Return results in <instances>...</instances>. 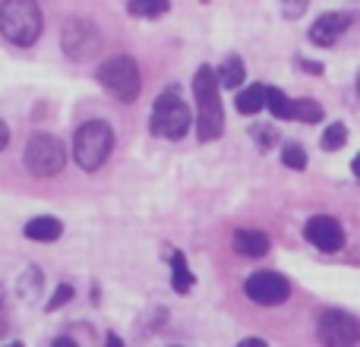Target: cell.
Returning a JSON list of instances; mask_svg holds the SVG:
<instances>
[{
    "label": "cell",
    "mask_w": 360,
    "mask_h": 347,
    "mask_svg": "<svg viewBox=\"0 0 360 347\" xmlns=\"http://www.w3.org/2000/svg\"><path fill=\"white\" fill-rule=\"evenodd\" d=\"M281 164L291 171H304L307 168V149L300 143H285L281 145Z\"/></svg>",
    "instance_id": "7402d4cb"
},
{
    "label": "cell",
    "mask_w": 360,
    "mask_h": 347,
    "mask_svg": "<svg viewBox=\"0 0 360 347\" xmlns=\"http://www.w3.org/2000/svg\"><path fill=\"white\" fill-rule=\"evenodd\" d=\"M0 297H4V294H0Z\"/></svg>",
    "instance_id": "836d02e7"
},
{
    "label": "cell",
    "mask_w": 360,
    "mask_h": 347,
    "mask_svg": "<svg viewBox=\"0 0 360 347\" xmlns=\"http://www.w3.org/2000/svg\"><path fill=\"white\" fill-rule=\"evenodd\" d=\"M67 164V149L57 136L51 133H32L29 145H25V168L35 177H54Z\"/></svg>",
    "instance_id": "8992f818"
},
{
    "label": "cell",
    "mask_w": 360,
    "mask_h": 347,
    "mask_svg": "<svg viewBox=\"0 0 360 347\" xmlns=\"http://www.w3.org/2000/svg\"><path fill=\"white\" fill-rule=\"evenodd\" d=\"M250 136H253V143L259 152L275 149V143H278V130H275L272 124H253L250 126Z\"/></svg>",
    "instance_id": "44dd1931"
},
{
    "label": "cell",
    "mask_w": 360,
    "mask_h": 347,
    "mask_svg": "<svg viewBox=\"0 0 360 347\" xmlns=\"http://www.w3.org/2000/svg\"><path fill=\"white\" fill-rule=\"evenodd\" d=\"M67 300H73V284H67V281H63V284H57L54 297L48 300V310H60Z\"/></svg>",
    "instance_id": "cb8c5ba5"
},
{
    "label": "cell",
    "mask_w": 360,
    "mask_h": 347,
    "mask_svg": "<svg viewBox=\"0 0 360 347\" xmlns=\"http://www.w3.org/2000/svg\"><path fill=\"white\" fill-rule=\"evenodd\" d=\"M237 347H269V344L262 341V338H243V341L237 344Z\"/></svg>",
    "instance_id": "4316f807"
},
{
    "label": "cell",
    "mask_w": 360,
    "mask_h": 347,
    "mask_svg": "<svg viewBox=\"0 0 360 347\" xmlns=\"http://www.w3.org/2000/svg\"><path fill=\"white\" fill-rule=\"evenodd\" d=\"M310 6V0H281V16L285 19H300Z\"/></svg>",
    "instance_id": "603a6c76"
},
{
    "label": "cell",
    "mask_w": 360,
    "mask_h": 347,
    "mask_svg": "<svg viewBox=\"0 0 360 347\" xmlns=\"http://www.w3.org/2000/svg\"><path fill=\"white\" fill-rule=\"evenodd\" d=\"M326 117V107L319 105V101L313 98H294V111H291V120H297V124H319V120Z\"/></svg>",
    "instance_id": "ac0fdd59"
},
{
    "label": "cell",
    "mask_w": 360,
    "mask_h": 347,
    "mask_svg": "<svg viewBox=\"0 0 360 347\" xmlns=\"http://www.w3.org/2000/svg\"><path fill=\"white\" fill-rule=\"evenodd\" d=\"M22 234L29 237L32 243H54V240H60L63 224L57 221V218H51V215H38V218H32V221L25 224Z\"/></svg>",
    "instance_id": "4fadbf2b"
},
{
    "label": "cell",
    "mask_w": 360,
    "mask_h": 347,
    "mask_svg": "<svg viewBox=\"0 0 360 347\" xmlns=\"http://www.w3.org/2000/svg\"><path fill=\"white\" fill-rule=\"evenodd\" d=\"M266 101H269V86L253 82V86H247V89H240V92H237L234 107L243 114V117H253V114L266 111Z\"/></svg>",
    "instance_id": "5bb4252c"
},
{
    "label": "cell",
    "mask_w": 360,
    "mask_h": 347,
    "mask_svg": "<svg viewBox=\"0 0 360 347\" xmlns=\"http://www.w3.org/2000/svg\"><path fill=\"white\" fill-rule=\"evenodd\" d=\"M171 10V0H127V13L133 19H162Z\"/></svg>",
    "instance_id": "e0dca14e"
},
{
    "label": "cell",
    "mask_w": 360,
    "mask_h": 347,
    "mask_svg": "<svg viewBox=\"0 0 360 347\" xmlns=\"http://www.w3.org/2000/svg\"><path fill=\"white\" fill-rule=\"evenodd\" d=\"M41 6L35 0H4L0 4V35L16 48H32L41 38Z\"/></svg>",
    "instance_id": "7a4b0ae2"
},
{
    "label": "cell",
    "mask_w": 360,
    "mask_h": 347,
    "mask_svg": "<svg viewBox=\"0 0 360 347\" xmlns=\"http://www.w3.org/2000/svg\"><path fill=\"white\" fill-rule=\"evenodd\" d=\"M168 262H171V287H174L177 294H190L193 284H196V275H193L190 266H186V256L180 253V249H174Z\"/></svg>",
    "instance_id": "9a60e30c"
},
{
    "label": "cell",
    "mask_w": 360,
    "mask_h": 347,
    "mask_svg": "<svg viewBox=\"0 0 360 347\" xmlns=\"http://www.w3.org/2000/svg\"><path fill=\"white\" fill-rule=\"evenodd\" d=\"M304 237L319 249V253H338L345 247V228L332 215H313L304 224Z\"/></svg>",
    "instance_id": "8fae6325"
},
{
    "label": "cell",
    "mask_w": 360,
    "mask_h": 347,
    "mask_svg": "<svg viewBox=\"0 0 360 347\" xmlns=\"http://www.w3.org/2000/svg\"><path fill=\"white\" fill-rule=\"evenodd\" d=\"M199 4H209V0H199Z\"/></svg>",
    "instance_id": "d6a6232c"
},
{
    "label": "cell",
    "mask_w": 360,
    "mask_h": 347,
    "mask_svg": "<svg viewBox=\"0 0 360 347\" xmlns=\"http://www.w3.org/2000/svg\"><path fill=\"white\" fill-rule=\"evenodd\" d=\"M357 95H360V70H357Z\"/></svg>",
    "instance_id": "4dcf8cb0"
},
{
    "label": "cell",
    "mask_w": 360,
    "mask_h": 347,
    "mask_svg": "<svg viewBox=\"0 0 360 347\" xmlns=\"http://www.w3.org/2000/svg\"><path fill=\"white\" fill-rule=\"evenodd\" d=\"M6 143H10V126H6L4 120H0V152L6 149Z\"/></svg>",
    "instance_id": "484cf974"
},
{
    "label": "cell",
    "mask_w": 360,
    "mask_h": 347,
    "mask_svg": "<svg viewBox=\"0 0 360 347\" xmlns=\"http://www.w3.org/2000/svg\"><path fill=\"white\" fill-rule=\"evenodd\" d=\"M105 347H127V344L120 341L117 335H108V338H105Z\"/></svg>",
    "instance_id": "f1b7e54d"
},
{
    "label": "cell",
    "mask_w": 360,
    "mask_h": 347,
    "mask_svg": "<svg viewBox=\"0 0 360 347\" xmlns=\"http://www.w3.org/2000/svg\"><path fill=\"white\" fill-rule=\"evenodd\" d=\"M6 347H22V344H16V341H13V344H6Z\"/></svg>",
    "instance_id": "1f68e13d"
},
{
    "label": "cell",
    "mask_w": 360,
    "mask_h": 347,
    "mask_svg": "<svg viewBox=\"0 0 360 347\" xmlns=\"http://www.w3.org/2000/svg\"><path fill=\"white\" fill-rule=\"evenodd\" d=\"M316 335L323 347H357L360 341V319L348 310H326L319 316Z\"/></svg>",
    "instance_id": "ba28073f"
},
{
    "label": "cell",
    "mask_w": 360,
    "mask_h": 347,
    "mask_svg": "<svg viewBox=\"0 0 360 347\" xmlns=\"http://www.w3.org/2000/svg\"><path fill=\"white\" fill-rule=\"evenodd\" d=\"M60 48L70 60L82 63V60H92L101 48V32L95 22L82 16H73L63 22V32H60Z\"/></svg>",
    "instance_id": "52a82bcc"
},
{
    "label": "cell",
    "mask_w": 360,
    "mask_h": 347,
    "mask_svg": "<svg viewBox=\"0 0 360 347\" xmlns=\"http://www.w3.org/2000/svg\"><path fill=\"white\" fill-rule=\"evenodd\" d=\"M114 149V130L105 120H86L73 136V162L82 171H98Z\"/></svg>",
    "instance_id": "3957f363"
},
{
    "label": "cell",
    "mask_w": 360,
    "mask_h": 347,
    "mask_svg": "<svg viewBox=\"0 0 360 347\" xmlns=\"http://www.w3.org/2000/svg\"><path fill=\"white\" fill-rule=\"evenodd\" d=\"M351 174H354V177L360 180V152H357L354 158H351Z\"/></svg>",
    "instance_id": "f546056e"
},
{
    "label": "cell",
    "mask_w": 360,
    "mask_h": 347,
    "mask_svg": "<svg viewBox=\"0 0 360 347\" xmlns=\"http://www.w3.org/2000/svg\"><path fill=\"white\" fill-rule=\"evenodd\" d=\"M266 111L272 114L275 120H291V111H294V98H288L281 89L269 86V101H266Z\"/></svg>",
    "instance_id": "d6986e66"
},
{
    "label": "cell",
    "mask_w": 360,
    "mask_h": 347,
    "mask_svg": "<svg viewBox=\"0 0 360 347\" xmlns=\"http://www.w3.org/2000/svg\"><path fill=\"white\" fill-rule=\"evenodd\" d=\"M193 95H196V136L202 143H215L224 133V107H221V86L209 63L193 76Z\"/></svg>",
    "instance_id": "6da1fadb"
},
{
    "label": "cell",
    "mask_w": 360,
    "mask_h": 347,
    "mask_svg": "<svg viewBox=\"0 0 360 347\" xmlns=\"http://www.w3.org/2000/svg\"><path fill=\"white\" fill-rule=\"evenodd\" d=\"M243 294L259 306H281L288 297H291V281H288L281 272L259 268V272H253L247 281H243Z\"/></svg>",
    "instance_id": "9c48e42d"
},
{
    "label": "cell",
    "mask_w": 360,
    "mask_h": 347,
    "mask_svg": "<svg viewBox=\"0 0 360 347\" xmlns=\"http://www.w3.org/2000/svg\"><path fill=\"white\" fill-rule=\"evenodd\" d=\"M95 76H98L101 89H105L108 95H114L117 101H124V105L136 101L139 92H143V76H139V67H136V60L127 57V54L108 57Z\"/></svg>",
    "instance_id": "5b68a950"
},
{
    "label": "cell",
    "mask_w": 360,
    "mask_h": 347,
    "mask_svg": "<svg viewBox=\"0 0 360 347\" xmlns=\"http://www.w3.org/2000/svg\"><path fill=\"white\" fill-rule=\"evenodd\" d=\"M51 347H79V344H76L73 338H57V341L51 344Z\"/></svg>",
    "instance_id": "83f0119b"
},
{
    "label": "cell",
    "mask_w": 360,
    "mask_h": 347,
    "mask_svg": "<svg viewBox=\"0 0 360 347\" xmlns=\"http://www.w3.org/2000/svg\"><path fill=\"white\" fill-rule=\"evenodd\" d=\"M354 22H357V13L329 10V13H323V16L313 19V25H310L307 35H310V41L316 44V48H332V44H338V38H342Z\"/></svg>",
    "instance_id": "30bf717a"
},
{
    "label": "cell",
    "mask_w": 360,
    "mask_h": 347,
    "mask_svg": "<svg viewBox=\"0 0 360 347\" xmlns=\"http://www.w3.org/2000/svg\"><path fill=\"white\" fill-rule=\"evenodd\" d=\"M215 76H218V86L221 89H240L243 79H247V67H243V60L237 54H231V57H224V63L215 70Z\"/></svg>",
    "instance_id": "2e32d148"
},
{
    "label": "cell",
    "mask_w": 360,
    "mask_h": 347,
    "mask_svg": "<svg viewBox=\"0 0 360 347\" xmlns=\"http://www.w3.org/2000/svg\"><path fill=\"white\" fill-rule=\"evenodd\" d=\"M348 145V126L345 124H329L323 133V139H319V149L323 152H338Z\"/></svg>",
    "instance_id": "ffe728a7"
},
{
    "label": "cell",
    "mask_w": 360,
    "mask_h": 347,
    "mask_svg": "<svg viewBox=\"0 0 360 347\" xmlns=\"http://www.w3.org/2000/svg\"><path fill=\"white\" fill-rule=\"evenodd\" d=\"M193 124V114L186 107V101L180 98L177 89H165L162 95L155 98V107H152V117H149V130L162 139H184L186 130Z\"/></svg>",
    "instance_id": "277c9868"
},
{
    "label": "cell",
    "mask_w": 360,
    "mask_h": 347,
    "mask_svg": "<svg viewBox=\"0 0 360 347\" xmlns=\"http://www.w3.org/2000/svg\"><path fill=\"white\" fill-rule=\"evenodd\" d=\"M269 249H272V240H269L266 230H256V228L234 230V253L243 256V259H262Z\"/></svg>",
    "instance_id": "7c38bea8"
},
{
    "label": "cell",
    "mask_w": 360,
    "mask_h": 347,
    "mask_svg": "<svg viewBox=\"0 0 360 347\" xmlns=\"http://www.w3.org/2000/svg\"><path fill=\"white\" fill-rule=\"evenodd\" d=\"M297 67L304 70V73H313V76L323 73V63H319V60H304V57H297Z\"/></svg>",
    "instance_id": "d4e9b609"
}]
</instances>
